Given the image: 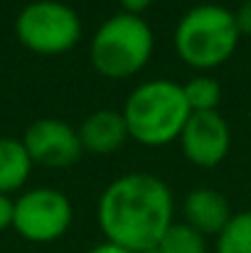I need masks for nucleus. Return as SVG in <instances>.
Returning <instances> with one entry per match:
<instances>
[{"label":"nucleus","mask_w":251,"mask_h":253,"mask_svg":"<svg viewBox=\"0 0 251 253\" xmlns=\"http://www.w3.org/2000/svg\"><path fill=\"white\" fill-rule=\"evenodd\" d=\"M158 251L160 253H207V241H204V236L200 231H195L185 221L182 224L172 221V226L167 229L165 236L158 244Z\"/></svg>","instance_id":"nucleus-14"},{"label":"nucleus","mask_w":251,"mask_h":253,"mask_svg":"<svg viewBox=\"0 0 251 253\" xmlns=\"http://www.w3.org/2000/svg\"><path fill=\"white\" fill-rule=\"evenodd\" d=\"M185 158L197 168H217L232 145V130L219 111L192 113L180 133Z\"/></svg>","instance_id":"nucleus-8"},{"label":"nucleus","mask_w":251,"mask_h":253,"mask_svg":"<svg viewBox=\"0 0 251 253\" xmlns=\"http://www.w3.org/2000/svg\"><path fill=\"white\" fill-rule=\"evenodd\" d=\"M121 113L128 126V138L148 148H160L180 138L187 118L192 116L182 84L170 79H153L136 86Z\"/></svg>","instance_id":"nucleus-2"},{"label":"nucleus","mask_w":251,"mask_h":253,"mask_svg":"<svg viewBox=\"0 0 251 253\" xmlns=\"http://www.w3.org/2000/svg\"><path fill=\"white\" fill-rule=\"evenodd\" d=\"M27 155L32 160V165H42V168H69L79 160L82 155V140L79 133L59 121V118H40L35 121L22 138Z\"/></svg>","instance_id":"nucleus-7"},{"label":"nucleus","mask_w":251,"mask_h":253,"mask_svg":"<svg viewBox=\"0 0 251 253\" xmlns=\"http://www.w3.org/2000/svg\"><path fill=\"white\" fill-rule=\"evenodd\" d=\"M217 253H251V211L232 216L227 229L217 236Z\"/></svg>","instance_id":"nucleus-13"},{"label":"nucleus","mask_w":251,"mask_h":253,"mask_svg":"<svg viewBox=\"0 0 251 253\" xmlns=\"http://www.w3.org/2000/svg\"><path fill=\"white\" fill-rule=\"evenodd\" d=\"M86 253H133V251H126V249H121V246H116V244H99V246H94V249H89Z\"/></svg>","instance_id":"nucleus-18"},{"label":"nucleus","mask_w":251,"mask_h":253,"mask_svg":"<svg viewBox=\"0 0 251 253\" xmlns=\"http://www.w3.org/2000/svg\"><path fill=\"white\" fill-rule=\"evenodd\" d=\"M128 138V126L123 113L111 111V108H101L94 111L84 118L82 128H79V140L82 148L96 155H108L113 150H118Z\"/></svg>","instance_id":"nucleus-10"},{"label":"nucleus","mask_w":251,"mask_h":253,"mask_svg":"<svg viewBox=\"0 0 251 253\" xmlns=\"http://www.w3.org/2000/svg\"><path fill=\"white\" fill-rule=\"evenodd\" d=\"M143 253H160V251H158V249H153V251H143Z\"/></svg>","instance_id":"nucleus-19"},{"label":"nucleus","mask_w":251,"mask_h":253,"mask_svg":"<svg viewBox=\"0 0 251 253\" xmlns=\"http://www.w3.org/2000/svg\"><path fill=\"white\" fill-rule=\"evenodd\" d=\"M12 216H15V202L7 194H0V231L12 226Z\"/></svg>","instance_id":"nucleus-16"},{"label":"nucleus","mask_w":251,"mask_h":253,"mask_svg":"<svg viewBox=\"0 0 251 253\" xmlns=\"http://www.w3.org/2000/svg\"><path fill=\"white\" fill-rule=\"evenodd\" d=\"M72 219H74V209L67 194H62L59 189L40 187V189L25 192L15 202L12 226L27 241L50 244L67 234V229L72 226Z\"/></svg>","instance_id":"nucleus-6"},{"label":"nucleus","mask_w":251,"mask_h":253,"mask_svg":"<svg viewBox=\"0 0 251 253\" xmlns=\"http://www.w3.org/2000/svg\"><path fill=\"white\" fill-rule=\"evenodd\" d=\"M182 93H185V101H187L192 113L217 111V106L222 101L219 82L214 77H207V74H200V77H192L190 82H185L182 84Z\"/></svg>","instance_id":"nucleus-12"},{"label":"nucleus","mask_w":251,"mask_h":253,"mask_svg":"<svg viewBox=\"0 0 251 253\" xmlns=\"http://www.w3.org/2000/svg\"><path fill=\"white\" fill-rule=\"evenodd\" d=\"M32 160L22 140L0 138V194H10L30 177Z\"/></svg>","instance_id":"nucleus-11"},{"label":"nucleus","mask_w":251,"mask_h":253,"mask_svg":"<svg viewBox=\"0 0 251 253\" xmlns=\"http://www.w3.org/2000/svg\"><path fill=\"white\" fill-rule=\"evenodd\" d=\"M172 192L148 172H128L113 179L99 199V226L108 244L143 253L158 249L172 226Z\"/></svg>","instance_id":"nucleus-1"},{"label":"nucleus","mask_w":251,"mask_h":253,"mask_svg":"<svg viewBox=\"0 0 251 253\" xmlns=\"http://www.w3.org/2000/svg\"><path fill=\"white\" fill-rule=\"evenodd\" d=\"M153 30L141 15L118 12L94 32L89 57L94 69L106 79H128L153 57Z\"/></svg>","instance_id":"nucleus-4"},{"label":"nucleus","mask_w":251,"mask_h":253,"mask_svg":"<svg viewBox=\"0 0 251 253\" xmlns=\"http://www.w3.org/2000/svg\"><path fill=\"white\" fill-rule=\"evenodd\" d=\"M123 5V12H131V15H141L143 10H148L153 5V0H118Z\"/></svg>","instance_id":"nucleus-17"},{"label":"nucleus","mask_w":251,"mask_h":253,"mask_svg":"<svg viewBox=\"0 0 251 253\" xmlns=\"http://www.w3.org/2000/svg\"><path fill=\"white\" fill-rule=\"evenodd\" d=\"M15 32L37 54H64L82 40V20L67 2L35 0L20 10Z\"/></svg>","instance_id":"nucleus-5"},{"label":"nucleus","mask_w":251,"mask_h":253,"mask_svg":"<svg viewBox=\"0 0 251 253\" xmlns=\"http://www.w3.org/2000/svg\"><path fill=\"white\" fill-rule=\"evenodd\" d=\"M175 49L177 57L197 69L209 72L222 67L239 44V27L234 12L217 2H202L190 7L175 25Z\"/></svg>","instance_id":"nucleus-3"},{"label":"nucleus","mask_w":251,"mask_h":253,"mask_svg":"<svg viewBox=\"0 0 251 253\" xmlns=\"http://www.w3.org/2000/svg\"><path fill=\"white\" fill-rule=\"evenodd\" d=\"M182 214L185 224L200 231L202 236H219L234 216L229 199L222 192L207 187L187 192V197L182 199Z\"/></svg>","instance_id":"nucleus-9"},{"label":"nucleus","mask_w":251,"mask_h":253,"mask_svg":"<svg viewBox=\"0 0 251 253\" xmlns=\"http://www.w3.org/2000/svg\"><path fill=\"white\" fill-rule=\"evenodd\" d=\"M234 20H237L239 35H251V0H244L239 5V10L234 12Z\"/></svg>","instance_id":"nucleus-15"}]
</instances>
